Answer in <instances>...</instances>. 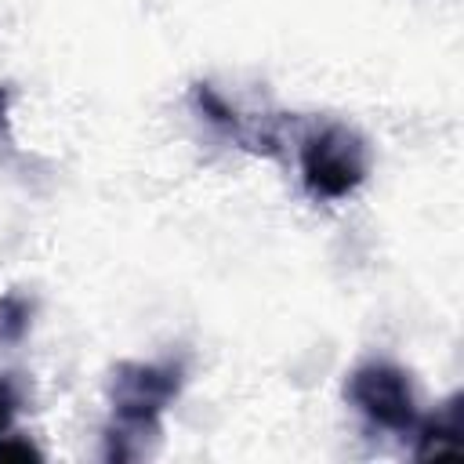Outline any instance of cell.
Listing matches in <instances>:
<instances>
[{
  "mask_svg": "<svg viewBox=\"0 0 464 464\" xmlns=\"http://www.w3.org/2000/svg\"><path fill=\"white\" fill-rule=\"evenodd\" d=\"M301 174L304 185L323 199L348 196L366 178V149L344 127H326L301 149Z\"/></svg>",
  "mask_w": 464,
  "mask_h": 464,
  "instance_id": "6da1fadb",
  "label": "cell"
},
{
  "mask_svg": "<svg viewBox=\"0 0 464 464\" xmlns=\"http://www.w3.org/2000/svg\"><path fill=\"white\" fill-rule=\"evenodd\" d=\"M348 399L381 428L402 431L413 424V392L399 366L392 362H366L348 381Z\"/></svg>",
  "mask_w": 464,
  "mask_h": 464,
  "instance_id": "7a4b0ae2",
  "label": "cell"
},
{
  "mask_svg": "<svg viewBox=\"0 0 464 464\" xmlns=\"http://www.w3.org/2000/svg\"><path fill=\"white\" fill-rule=\"evenodd\" d=\"M178 392V370L170 366H120L116 381H112V399H116V413L127 424H152L156 413L174 399Z\"/></svg>",
  "mask_w": 464,
  "mask_h": 464,
  "instance_id": "3957f363",
  "label": "cell"
},
{
  "mask_svg": "<svg viewBox=\"0 0 464 464\" xmlns=\"http://www.w3.org/2000/svg\"><path fill=\"white\" fill-rule=\"evenodd\" d=\"M457 420H450V424H431L424 435H420V446H417V457H457L460 453V442H457Z\"/></svg>",
  "mask_w": 464,
  "mask_h": 464,
  "instance_id": "277c9868",
  "label": "cell"
},
{
  "mask_svg": "<svg viewBox=\"0 0 464 464\" xmlns=\"http://www.w3.org/2000/svg\"><path fill=\"white\" fill-rule=\"evenodd\" d=\"M11 417H14V392H11L7 381H0V435L7 431Z\"/></svg>",
  "mask_w": 464,
  "mask_h": 464,
  "instance_id": "5b68a950",
  "label": "cell"
},
{
  "mask_svg": "<svg viewBox=\"0 0 464 464\" xmlns=\"http://www.w3.org/2000/svg\"><path fill=\"white\" fill-rule=\"evenodd\" d=\"M0 457H18V460H29V457H36V450H33V446H25V442H18V446H4V442H0Z\"/></svg>",
  "mask_w": 464,
  "mask_h": 464,
  "instance_id": "8992f818",
  "label": "cell"
}]
</instances>
